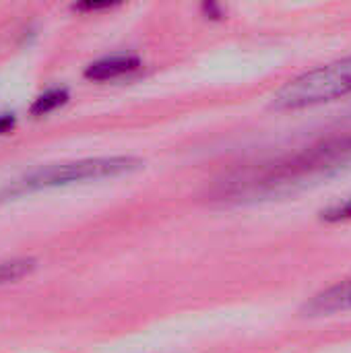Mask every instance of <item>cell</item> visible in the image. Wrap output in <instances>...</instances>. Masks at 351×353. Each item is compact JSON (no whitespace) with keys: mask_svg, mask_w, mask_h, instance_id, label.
Listing matches in <instances>:
<instances>
[{"mask_svg":"<svg viewBox=\"0 0 351 353\" xmlns=\"http://www.w3.org/2000/svg\"><path fill=\"white\" fill-rule=\"evenodd\" d=\"M351 168V134L244 168L219 182L213 196L225 205H252L296 194Z\"/></svg>","mask_w":351,"mask_h":353,"instance_id":"6da1fadb","label":"cell"},{"mask_svg":"<svg viewBox=\"0 0 351 353\" xmlns=\"http://www.w3.org/2000/svg\"><path fill=\"white\" fill-rule=\"evenodd\" d=\"M351 95V56L321 64L288 81L275 95L273 108L298 112Z\"/></svg>","mask_w":351,"mask_h":353,"instance_id":"7a4b0ae2","label":"cell"},{"mask_svg":"<svg viewBox=\"0 0 351 353\" xmlns=\"http://www.w3.org/2000/svg\"><path fill=\"white\" fill-rule=\"evenodd\" d=\"M141 168H143V161L132 155L89 157V159L54 163V165H46L27 174L23 180H17L12 188H8V194L58 188V186H68V184H79V182L103 180V178H118L124 174H132Z\"/></svg>","mask_w":351,"mask_h":353,"instance_id":"3957f363","label":"cell"},{"mask_svg":"<svg viewBox=\"0 0 351 353\" xmlns=\"http://www.w3.org/2000/svg\"><path fill=\"white\" fill-rule=\"evenodd\" d=\"M351 310V279L339 281L317 294L304 308L308 316H331Z\"/></svg>","mask_w":351,"mask_h":353,"instance_id":"277c9868","label":"cell"},{"mask_svg":"<svg viewBox=\"0 0 351 353\" xmlns=\"http://www.w3.org/2000/svg\"><path fill=\"white\" fill-rule=\"evenodd\" d=\"M141 66V60L132 54H114V56H106L101 60L91 62L85 68V79L95 81V83H103V81H114L120 79L128 72H134Z\"/></svg>","mask_w":351,"mask_h":353,"instance_id":"5b68a950","label":"cell"},{"mask_svg":"<svg viewBox=\"0 0 351 353\" xmlns=\"http://www.w3.org/2000/svg\"><path fill=\"white\" fill-rule=\"evenodd\" d=\"M66 101H68V91L64 87H54V89H48L41 95H37L35 101L31 103L29 112L33 116H46V114L58 110L60 105H64Z\"/></svg>","mask_w":351,"mask_h":353,"instance_id":"8992f818","label":"cell"},{"mask_svg":"<svg viewBox=\"0 0 351 353\" xmlns=\"http://www.w3.org/2000/svg\"><path fill=\"white\" fill-rule=\"evenodd\" d=\"M35 269V261L31 259H19V261H6L0 263V285L12 283L25 275H29Z\"/></svg>","mask_w":351,"mask_h":353,"instance_id":"52a82bcc","label":"cell"},{"mask_svg":"<svg viewBox=\"0 0 351 353\" xmlns=\"http://www.w3.org/2000/svg\"><path fill=\"white\" fill-rule=\"evenodd\" d=\"M323 219L329 221V223H341V221H350L351 219V199L343 201V203H337L329 209H325L323 213Z\"/></svg>","mask_w":351,"mask_h":353,"instance_id":"ba28073f","label":"cell"},{"mask_svg":"<svg viewBox=\"0 0 351 353\" xmlns=\"http://www.w3.org/2000/svg\"><path fill=\"white\" fill-rule=\"evenodd\" d=\"M14 126V118L10 114H0V134L8 132Z\"/></svg>","mask_w":351,"mask_h":353,"instance_id":"9c48e42d","label":"cell"}]
</instances>
